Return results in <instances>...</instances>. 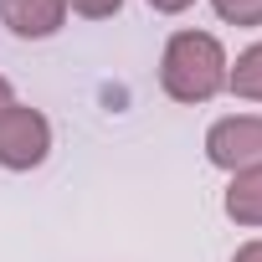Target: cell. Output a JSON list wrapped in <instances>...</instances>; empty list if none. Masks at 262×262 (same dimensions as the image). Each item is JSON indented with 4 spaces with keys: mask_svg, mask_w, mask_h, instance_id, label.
<instances>
[{
    "mask_svg": "<svg viewBox=\"0 0 262 262\" xmlns=\"http://www.w3.org/2000/svg\"><path fill=\"white\" fill-rule=\"evenodd\" d=\"M226 67L231 57L211 31H175L160 57V88L175 103H211L226 88Z\"/></svg>",
    "mask_w": 262,
    "mask_h": 262,
    "instance_id": "cell-1",
    "label": "cell"
},
{
    "mask_svg": "<svg viewBox=\"0 0 262 262\" xmlns=\"http://www.w3.org/2000/svg\"><path fill=\"white\" fill-rule=\"evenodd\" d=\"M52 155V123L41 108L11 103L0 113V165L6 170H36Z\"/></svg>",
    "mask_w": 262,
    "mask_h": 262,
    "instance_id": "cell-2",
    "label": "cell"
},
{
    "mask_svg": "<svg viewBox=\"0 0 262 262\" xmlns=\"http://www.w3.org/2000/svg\"><path fill=\"white\" fill-rule=\"evenodd\" d=\"M206 160L216 170H252L262 165V113H231L206 128Z\"/></svg>",
    "mask_w": 262,
    "mask_h": 262,
    "instance_id": "cell-3",
    "label": "cell"
},
{
    "mask_svg": "<svg viewBox=\"0 0 262 262\" xmlns=\"http://www.w3.org/2000/svg\"><path fill=\"white\" fill-rule=\"evenodd\" d=\"M0 21L21 41H47L67 21V0H0Z\"/></svg>",
    "mask_w": 262,
    "mask_h": 262,
    "instance_id": "cell-4",
    "label": "cell"
},
{
    "mask_svg": "<svg viewBox=\"0 0 262 262\" xmlns=\"http://www.w3.org/2000/svg\"><path fill=\"white\" fill-rule=\"evenodd\" d=\"M221 206H226V216H231L236 226H262V165L236 170Z\"/></svg>",
    "mask_w": 262,
    "mask_h": 262,
    "instance_id": "cell-5",
    "label": "cell"
},
{
    "mask_svg": "<svg viewBox=\"0 0 262 262\" xmlns=\"http://www.w3.org/2000/svg\"><path fill=\"white\" fill-rule=\"evenodd\" d=\"M226 88L247 103H262V41H252L247 52H236V62L226 67Z\"/></svg>",
    "mask_w": 262,
    "mask_h": 262,
    "instance_id": "cell-6",
    "label": "cell"
},
{
    "mask_svg": "<svg viewBox=\"0 0 262 262\" xmlns=\"http://www.w3.org/2000/svg\"><path fill=\"white\" fill-rule=\"evenodd\" d=\"M226 26H262V0H211Z\"/></svg>",
    "mask_w": 262,
    "mask_h": 262,
    "instance_id": "cell-7",
    "label": "cell"
},
{
    "mask_svg": "<svg viewBox=\"0 0 262 262\" xmlns=\"http://www.w3.org/2000/svg\"><path fill=\"white\" fill-rule=\"evenodd\" d=\"M67 6H72L77 16H88V21H108V16H118L123 0H67Z\"/></svg>",
    "mask_w": 262,
    "mask_h": 262,
    "instance_id": "cell-8",
    "label": "cell"
},
{
    "mask_svg": "<svg viewBox=\"0 0 262 262\" xmlns=\"http://www.w3.org/2000/svg\"><path fill=\"white\" fill-rule=\"evenodd\" d=\"M149 6L160 11V16H180V11H190L195 0H149Z\"/></svg>",
    "mask_w": 262,
    "mask_h": 262,
    "instance_id": "cell-9",
    "label": "cell"
},
{
    "mask_svg": "<svg viewBox=\"0 0 262 262\" xmlns=\"http://www.w3.org/2000/svg\"><path fill=\"white\" fill-rule=\"evenodd\" d=\"M231 262H262V236L257 242H247V247H236V257Z\"/></svg>",
    "mask_w": 262,
    "mask_h": 262,
    "instance_id": "cell-10",
    "label": "cell"
},
{
    "mask_svg": "<svg viewBox=\"0 0 262 262\" xmlns=\"http://www.w3.org/2000/svg\"><path fill=\"white\" fill-rule=\"evenodd\" d=\"M11 103H16V88H11V82H6V77H0V113H6V108H11Z\"/></svg>",
    "mask_w": 262,
    "mask_h": 262,
    "instance_id": "cell-11",
    "label": "cell"
}]
</instances>
